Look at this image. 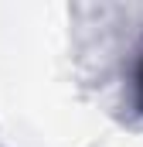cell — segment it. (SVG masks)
Listing matches in <instances>:
<instances>
[{
	"label": "cell",
	"instance_id": "1",
	"mask_svg": "<svg viewBox=\"0 0 143 147\" xmlns=\"http://www.w3.org/2000/svg\"><path fill=\"white\" fill-rule=\"evenodd\" d=\"M133 92H136V106L143 110V58L136 62V72H133Z\"/></svg>",
	"mask_w": 143,
	"mask_h": 147
}]
</instances>
